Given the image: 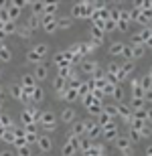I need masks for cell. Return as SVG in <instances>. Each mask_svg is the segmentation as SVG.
<instances>
[{
	"mask_svg": "<svg viewBox=\"0 0 152 156\" xmlns=\"http://www.w3.org/2000/svg\"><path fill=\"white\" fill-rule=\"evenodd\" d=\"M105 134H108V136H116V128L108 126V128H105Z\"/></svg>",
	"mask_w": 152,
	"mask_h": 156,
	"instance_id": "cell-13",
	"label": "cell"
},
{
	"mask_svg": "<svg viewBox=\"0 0 152 156\" xmlns=\"http://www.w3.org/2000/svg\"><path fill=\"white\" fill-rule=\"evenodd\" d=\"M83 128H85V124H75V128H73V134H81Z\"/></svg>",
	"mask_w": 152,
	"mask_h": 156,
	"instance_id": "cell-12",
	"label": "cell"
},
{
	"mask_svg": "<svg viewBox=\"0 0 152 156\" xmlns=\"http://www.w3.org/2000/svg\"><path fill=\"white\" fill-rule=\"evenodd\" d=\"M0 59H2V61H8V59H10V51H8V47H0Z\"/></svg>",
	"mask_w": 152,
	"mask_h": 156,
	"instance_id": "cell-8",
	"label": "cell"
},
{
	"mask_svg": "<svg viewBox=\"0 0 152 156\" xmlns=\"http://www.w3.org/2000/svg\"><path fill=\"white\" fill-rule=\"evenodd\" d=\"M37 24H39L37 16H30V18H29V29H30V27H37Z\"/></svg>",
	"mask_w": 152,
	"mask_h": 156,
	"instance_id": "cell-14",
	"label": "cell"
},
{
	"mask_svg": "<svg viewBox=\"0 0 152 156\" xmlns=\"http://www.w3.org/2000/svg\"><path fill=\"white\" fill-rule=\"evenodd\" d=\"M41 124L45 128H47V124H49V130H53V128H55V118H53L51 112H43V114H41Z\"/></svg>",
	"mask_w": 152,
	"mask_h": 156,
	"instance_id": "cell-1",
	"label": "cell"
},
{
	"mask_svg": "<svg viewBox=\"0 0 152 156\" xmlns=\"http://www.w3.org/2000/svg\"><path fill=\"white\" fill-rule=\"evenodd\" d=\"M0 156H14V152H12V150H2Z\"/></svg>",
	"mask_w": 152,
	"mask_h": 156,
	"instance_id": "cell-16",
	"label": "cell"
},
{
	"mask_svg": "<svg viewBox=\"0 0 152 156\" xmlns=\"http://www.w3.org/2000/svg\"><path fill=\"white\" fill-rule=\"evenodd\" d=\"M47 73H49L47 67H45V65H39V67H37V73H35V75L39 77V79H43V77H47Z\"/></svg>",
	"mask_w": 152,
	"mask_h": 156,
	"instance_id": "cell-7",
	"label": "cell"
},
{
	"mask_svg": "<svg viewBox=\"0 0 152 156\" xmlns=\"http://www.w3.org/2000/svg\"><path fill=\"white\" fill-rule=\"evenodd\" d=\"M59 27H63V29H69V27H71V20H59Z\"/></svg>",
	"mask_w": 152,
	"mask_h": 156,
	"instance_id": "cell-15",
	"label": "cell"
},
{
	"mask_svg": "<svg viewBox=\"0 0 152 156\" xmlns=\"http://www.w3.org/2000/svg\"><path fill=\"white\" fill-rule=\"evenodd\" d=\"M18 35L23 37V39H29V37H33V29H29V27H23Z\"/></svg>",
	"mask_w": 152,
	"mask_h": 156,
	"instance_id": "cell-9",
	"label": "cell"
},
{
	"mask_svg": "<svg viewBox=\"0 0 152 156\" xmlns=\"http://www.w3.org/2000/svg\"><path fill=\"white\" fill-rule=\"evenodd\" d=\"M43 27L49 30H55L57 29V24H55V20H53V16H49V14H45V18H43Z\"/></svg>",
	"mask_w": 152,
	"mask_h": 156,
	"instance_id": "cell-3",
	"label": "cell"
},
{
	"mask_svg": "<svg viewBox=\"0 0 152 156\" xmlns=\"http://www.w3.org/2000/svg\"><path fill=\"white\" fill-rule=\"evenodd\" d=\"M33 99H35V101H41V99H43V89H41V87H35V98H33Z\"/></svg>",
	"mask_w": 152,
	"mask_h": 156,
	"instance_id": "cell-10",
	"label": "cell"
},
{
	"mask_svg": "<svg viewBox=\"0 0 152 156\" xmlns=\"http://www.w3.org/2000/svg\"><path fill=\"white\" fill-rule=\"evenodd\" d=\"M23 120L24 122H35L37 120V112L35 110H33V108H27V110H24V116H23Z\"/></svg>",
	"mask_w": 152,
	"mask_h": 156,
	"instance_id": "cell-4",
	"label": "cell"
},
{
	"mask_svg": "<svg viewBox=\"0 0 152 156\" xmlns=\"http://www.w3.org/2000/svg\"><path fill=\"white\" fill-rule=\"evenodd\" d=\"M37 142H39V148H41V152H49V150H51V146H53V140L47 138V136H41Z\"/></svg>",
	"mask_w": 152,
	"mask_h": 156,
	"instance_id": "cell-2",
	"label": "cell"
},
{
	"mask_svg": "<svg viewBox=\"0 0 152 156\" xmlns=\"http://www.w3.org/2000/svg\"><path fill=\"white\" fill-rule=\"evenodd\" d=\"M23 87H27V89H35V77H30V75H24L23 77Z\"/></svg>",
	"mask_w": 152,
	"mask_h": 156,
	"instance_id": "cell-5",
	"label": "cell"
},
{
	"mask_svg": "<svg viewBox=\"0 0 152 156\" xmlns=\"http://www.w3.org/2000/svg\"><path fill=\"white\" fill-rule=\"evenodd\" d=\"M61 118H63V122H73V120H75V112L71 110V108H67V110L63 112V116H61Z\"/></svg>",
	"mask_w": 152,
	"mask_h": 156,
	"instance_id": "cell-6",
	"label": "cell"
},
{
	"mask_svg": "<svg viewBox=\"0 0 152 156\" xmlns=\"http://www.w3.org/2000/svg\"><path fill=\"white\" fill-rule=\"evenodd\" d=\"M61 85L65 87V79H61V77H59V79L55 81V89H57V91H61Z\"/></svg>",
	"mask_w": 152,
	"mask_h": 156,
	"instance_id": "cell-11",
	"label": "cell"
}]
</instances>
